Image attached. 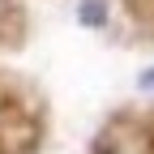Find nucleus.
I'll use <instances>...</instances> for the list:
<instances>
[{"label": "nucleus", "instance_id": "f257e3e1", "mask_svg": "<svg viewBox=\"0 0 154 154\" xmlns=\"http://www.w3.org/2000/svg\"><path fill=\"white\" fill-rule=\"evenodd\" d=\"M141 86H150V90H154V69H146V73H141Z\"/></svg>", "mask_w": 154, "mask_h": 154}]
</instances>
